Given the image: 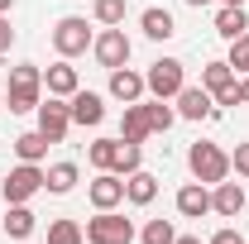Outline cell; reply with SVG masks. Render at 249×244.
Returning <instances> with one entry per match:
<instances>
[{"label":"cell","mask_w":249,"mask_h":244,"mask_svg":"<svg viewBox=\"0 0 249 244\" xmlns=\"http://www.w3.org/2000/svg\"><path fill=\"white\" fill-rule=\"evenodd\" d=\"M10 115H24V110H38V101H43V67H34V62H19V67H10Z\"/></svg>","instance_id":"6da1fadb"},{"label":"cell","mask_w":249,"mask_h":244,"mask_svg":"<svg viewBox=\"0 0 249 244\" xmlns=\"http://www.w3.org/2000/svg\"><path fill=\"white\" fill-rule=\"evenodd\" d=\"M187 168H192V177L206 187H216L230 177V153H220V144H206V139H196L192 149H187Z\"/></svg>","instance_id":"7a4b0ae2"},{"label":"cell","mask_w":249,"mask_h":244,"mask_svg":"<svg viewBox=\"0 0 249 244\" xmlns=\"http://www.w3.org/2000/svg\"><path fill=\"white\" fill-rule=\"evenodd\" d=\"M96 43V34H91V24L82 19V15H62L58 24H53V48H58V58H82L87 48Z\"/></svg>","instance_id":"3957f363"},{"label":"cell","mask_w":249,"mask_h":244,"mask_svg":"<svg viewBox=\"0 0 249 244\" xmlns=\"http://www.w3.org/2000/svg\"><path fill=\"white\" fill-rule=\"evenodd\" d=\"M201 87L211 91L216 105H245V101H240V77H235L230 62H206V67H201Z\"/></svg>","instance_id":"277c9868"},{"label":"cell","mask_w":249,"mask_h":244,"mask_svg":"<svg viewBox=\"0 0 249 244\" xmlns=\"http://www.w3.org/2000/svg\"><path fill=\"white\" fill-rule=\"evenodd\" d=\"M144 82H149V91H154L158 101H173V96L187 87V67L178 58H158V62H149Z\"/></svg>","instance_id":"5b68a950"},{"label":"cell","mask_w":249,"mask_h":244,"mask_svg":"<svg viewBox=\"0 0 249 244\" xmlns=\"http://www.w3.org/2000/svg\"><path fill=\"white\" fill-rule=\"evenodd\" d=\"M0 192H5V206H19V201L38 196V192H43V168H38V163H19V168H10Z\"/></svg>","instance_id":"8992f818"},{"label":"cell","mask_w":249,"mask_h":244,"mask_svg":"<svg viewBox=\"0 0 249 244\" xmlns=\"http://www.w3.org/2000/svg\"><path fill=\"white\" fill-rule=\"evenodd\" d=\"M134 240V225L120 211H96L87 220V244H129Z\"/></svg>","instance_id":"52a82bcc"},{"label":"cell","mask_w":249,"mask_h":244,"mask_svg":"<svg viewBox=\"0 0 249 244\" xmlns=\"http://www.w3.org/2000/svg\"><path fill=\"white\" fill-rule=\"evenodd\" d=\"M91 53H96V62L106 67V72H115V67H129V38H124V29L115 24V29H101L96 34V43H91Z\"/></svg>","instance_id":"ba28073f"},{"label":"cell","mask_w":249,"mask_h":244,"mask_svg":"<svg viewBox=\"0 0 249 244\" xmlns=\"http://www.w3.org/2000/svg\"><path fill=\"white\" fill-rule=\"evenodd\" d=\"M38 129L48 134V144H62V139H67V129H72V110H67L62 96L38 101Z\"/></svg>","instance_id":"9c48e42d"},{"label":"cell","mask_w":249,"mask_h":244,"mask_svg":"<svg viewBox=\"0 0 249 244\" xmlns=\"http://www.w3.org/2000/svg\"><path fill=\"white\" fill-rule=\"evenodd\" d=\"M87 196H91L96 211H115L124 201V177L120 173H96V182L87 187Z\"/></svg>","instance_id":"30bf717a"},{"label":"cell","mask_w":249,"mask_h":244,"mask_svg":"<svg viewBox=\"0 0 249 244\" xmlns=\"http://www.w3.org/2000/svg\"><path fill=\"white\" fill-rule=\"evenodd\" d=\"M173 101H178V115H182V120H211V115H216V101H211L206 87H182Z\"/></svg>","instance_id":"8fae6325"},{"label":"cell","mask_w":249,"mask_h":244,"mask_svg":"<svg viewBox=\"0 0 249 244\" xmlns=\"http://www.w3.org/2000/svg\"><path fill=\"white\" fill-rule=\"evenodd\" d=\"M144 91H149L144 72H134V67H115V72H110V96H115V101L134 105V101H144Z\"/></svg>","instance_id":"7c38bea8"},{"label":"cell","mask_w":249,"mask_h":244,"mask_svg":"<svg viewBox=\"0 0 249 244\" xmlns=\"http://www.w3.org/2000/svg\"><path fill=\"white\" fill-rule=\"evenodd\" d=\"M43 91H48V96H62V101H67V96H77V91H82V82H77V67H72L67 58H58L48 72H43Z\"/></svg>","instance_id":"4fadbf2b"},{"label":"cell","mask_w":249,"mask_h":244,"mask_svg":"<svg viewBox=\"0 0 249 244\" xmlns=\"http://www.w3.org/2000/svg\"><path fill=\"white\" fill-rule=\"evenodd\" d=\"M67 110H72V124H82V129H87V124H101L106 120V101H101V96L96 91H77V96H67Z\"/></svg>","instance_id":"5bb4252c"},{"label":"cell","mask_w":249,"mask_h":244,"mask_svg":"<svg viewBox=\"0 0 249 244\" xmlns=\"http://www.w3.org/2000/svg\"><path fill=\"white\" fill-rule=\"evenodd\" d=\"M206 211H211V187H206V182H187V187H178V215L201 220Z\"/></svg>","instance_id":"9a60e30c"},{"label":"cell","mask_w":249,"mask_h":244,"mask_svg":"<svg viewBox=\"0 0 249 244\" xmlns=\"http://www.w3.org/2000/svg\"><path fill=\"white\" fill-rule=\"evenodd\" d=\"M245 201H249V196H245L240 182H216V187H211V211L225 215V220H235V215L245 211Z\"/></svg>","instance_id":"2e32d148"},{"label":"cell","mask_w":249,"mask_h":244,"mask_svg":"<svg viewBox=\"0 0 249 244\" xmlns=\"http://www.w3.org/2000/svg\"><path fill=\"white\" fill-rule=\"evenodd\" d=\"M149 134H154V124H149V110H144V101L124 105V115H120V139H124V144H144Z\"/></svg>","instance_id":"e0dca14e"},{"label":"cell","mask_w":249,"mask_h":244,"mask_svg":"<svg viewBox=\"0 0 249 244\" xmlns=\"http://www.w3.org/2000/svg\"><path fill=\"white\" fill-rule=\"evenodd\" d=\"M154 196H158V177L154 173L139 168V173L124 177V201H129V206H154Z\"/></svg>","instance_id":"ac0fdd59"},{"label":"cell","mask_w":249,"mask_h":244,"mask_svg":"<svg viewBox=\"0 0 249 244\" xmlns=\"http://www.w3.org/2000/svg\"><path fill=\"white\" fill-rule=\"evenodd\" d=\"M139 29H144V38H154V43H163V38H173V34H178V24H173V15H168V10H158V5H149V10L139 15Z\"/></svg>","instance_id":"d6986e66"},{"label":"cell","mask_w":249,"mask_h":244,"mask_svg":"<svg viewBox=\"0 0 249 244\" xmlns=\"http://www.w3.org/2000/svg\"><path fill=\"white\" fill-rule=\"evenodd\" d=\"M216 34L220 38H240V34H249V15H245V5H220L216 10Z\"/></svg>","instance_id":"ffe728a7"},{"label":"cell","mask_w":249,"mask_h":244,"mask_svg":"<svg viewBox=\"0 0 249 244\" xmlns=\"http://www.w3.org/2000/svg\"><path fill=\"white\" fill-rule=\"evenodd\" d=\"M77 177H82V168H77V163H53V168L43 173V192H53V196H67V192L77 187Z\"/></svg>","instance_id":"44dd1931"},{"label":"cell","mask_w":249,"mask_h":244,"mask_svg":"<svg viewBox=\"0 0 249 244\" xmlns=\"http://www.w3.org/2000/svg\"><path fill=\"white\" fill-rule=\"evenodd\" d=\"M0 225H5V235H10V240H29L34 225H38V215L19 201V206H10V211H5V220H0Z\"/></svg>","instance_id":"7402d4cb"},{"label":"cell","mask_w":249,"mask_h":244,"mask_svg":"<svg viewBox=\"0 0 249 244\" xmlns=\"http://www.w3.org/2000/svg\"><path fill=\"white\" fill-rule=\"evenodd\" d=\"M15 153H19V163H38V158L48 153V134H43V129L19 134V139H15Z\"/></svg>","instance_id":"603a6c76"},{"label":"cell","mask_w":249,"mask_h":244,"mask_svg":"<svg viewBox=\"0 0 249 244\" xmlns=\"http://www.w3.org/2000/svg\"><path fill=\"white\" fill-rule=\"evenodd\" d=\"M115 153H120V139H96L91 149H87V158H91L96 173H110L115 168Z\"/></svg>","instance_id":"cb8c5ba5"},{"label":"cell","mask_w":249,"mask_h":244,"mask_svg":"<svg viewBox=\"0 0 249 244\" xmlns=\"http://www.w3.org/2000/svg\"><path fill=\"white\" fill-rule=\"evenodd\" d=\"M48 244H87V230L77 220H48Z\"/></svg>","instance_id":"d4e9b609"},{"label":"cell","mask_w":249,"mask_h":244,"mask_svg":"<svg viewBox=\"0 0 249 244\" xmlns=\"http://www.w3.org/2000/svg\"><path fill=\"white\" fill-rule=\"evenodd\" d=\"M144 110H149V124H154V134H168V129H173V120H178V110H173V105H168V101H144Z\"/></svg>","instance_id":"484cf974"},{"label":"cell","mask_w":249,"mask_h":244,"mask_svg":"<svg viewBox=\"0 0 249 244\" xmlns=\"http://www.w3.org/2000/svg\"><path fill=\"white\" fill-rule=\"evenodd\" d=\"M91 15H96V24L115 29V24H124V0H91Z\"/></svg>","instance_id":"4316f807"},{"label":"cell","mask_w":249,"mask_h":244,"mask_svg":"<svg viewBox=\"0 0 249 244\" xmlns=\"http://www.w3.org/2000/svg\"><path fill=\"white\" fill-rule=\"evenodd\" d=\"M139 158H144V144H124L120 139V153H115V168H110V173H120V177L139 173Z\"/></svg>","instance_id":"83f0119b"},{"label":"cell","mask_w":249,"mask_h":244,"mask_svg":"<svg viewBox=\"0 0 249 244\" xmlns=\"http://www.w3.org/2000/svg\"><path fill=\"white\" fill-rule=\"evenodd\" d=\"M139 240H144V244H173V240H178V230H173V220H149Z\"/></svg>","instance_id":"f1b7e54d"},{"label":"cell","mask_w":249,"mask_h":244,"mask_svg":"<svg viewBox=\"0 0 249 244\" xmlns=\"http://www.w3.org/2000/svg\"><path fill=\"white\" fill-rule=\"evenodd\" d=\"M230 67H235V77H245L249 72V34H240V38H235V43H230Z\"/></svg>","instance_id":"f546056e"},{"label":"cell","mask_w":249,"mask_h":244,"mask_svg":"<svg viewBox=\"0 0 249 244\" xmlns=\"http://www.w3.org/2000/svg\"><path fill=\"white\" fill-rule=\"evenodd\" d=\"M230 173L235 177H249V144H240V149L230 153Z\"/></svg>","instance_id":"4dcf8cb0"},{"label":"cell","mask_w":249,"mask_h":244,"mask_svg":"<svg viewBox=\"0 0 249 244\" xmlns=\"http://www.w3.org/2000/svg\"><path fill=\"white\" fill-rule=\"evenodd\" d=\"M10 43H15V29H10V15H0V53H10Z\"/></svg>","instance_id":"1f68e13d"},{"label":"cell","mask_w":249,"mask_h":244,"mask_svg":"<svg viewBox=\"0 0 249 244\" xmlns=\"http://www.w3.org/2000/svg\"><path fill=\"white\" fill-rule=\"evenodd\" d=\"M211 244H245V240H240V230H230V225H225V230L211 235Z\"/></svg>","instance_id":"d6a6232c"},{"label":"cell","mask_w":249,"mask_h":244,"mask_svg":"<svg viewBox=\"0 0 249 244\" xmlns=\"http://www.w3.org/2000/svg\"><path fill=\"white\" fill-rule=\"evenodd\" d=\"M240 101H245V105H249V72H245V77H240Z\"/></svg>","instance_id":"836d02e7"},{"label":"cell","mask_w":249,"mask_h":244,"mask_svg":"<svg viewBox=\"0 0 249 244\" xmlns=\"http://www.w3.org/2000/svg\"><path fill=\"white\" fill-rule=\"evenodd\" d=\"M173 244H201V240H196V235H178Z\"/></svg>","instance_id":"e575fe53"},{"label":"cell","mask_w":249,"mask_h":244,"mask_svg":"<svg viewBox=\"0 0 249 244\" xmlns=\"http://www.w3.org/2000/svg\"><path fill=\"white\" fill-rule=\"evenodd\" d=\"M10 10H15V0H0V15H10Z\"/></svg>","instance_id":"d590c367"},{"label":"cell","mask_w":249,"mask_h":244,"mask_svg":"<svg viewBox=\"0 0 249 244\" xmlns=\"http://www.w3.org/2000/svg\"><path fill=\"white\" fill-rule=\"evenodd\" d=\"M187 5H192V10H201V5H211V0H187Z\"/></svg>","instance_id":"8d00e7d4"},{"label":"cell","mask_w":249,"mask_h":244,"mask_svg":"<svg viewBox=\"0 0 249 244\" xmlns=\"http://www.w3.org/2000/svg\"><path fill=\"white\" fill-rule=\"evenodd\" d=\"M220 5H245V0H220Z\"/></svg>","instance_id":"74e56055"},{"label":"cell","mask_w":249,"mask_h":244,"mask_svg":"<svg viewBox=\"0 0 249 244\" xmlns=\"http://www.w3.org/2000/svg\"><path fill=\"white\" fill-rule=\"evenodd\" d=\"M245 244H249V240H245Z\"/></svg>","instance_id":"f35d334b"}]
</instances>
